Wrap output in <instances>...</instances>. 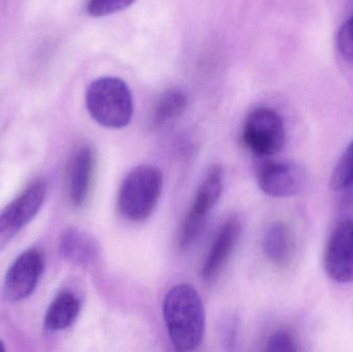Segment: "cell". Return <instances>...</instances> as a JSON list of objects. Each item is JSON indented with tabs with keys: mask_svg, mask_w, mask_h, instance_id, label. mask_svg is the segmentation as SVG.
I'll return each mask as SVG.
<instances>
[{
	"mask_svg": "<svg viewBox=\"0 0 353 352\" xmlns=\"http://www.w3.org/2000/svg\"><path fill=\"white\" fill-rule=\"evenodd\" d=\"M224 181L225 172L221 165H214L208 169L179 231V247L186 249L199 239L221 196Z\"/></svg>",
	"mask_w": 353,
	"mask_h": 352,
	"instance_id": "4",
	"label": "cell"
},
{
	"mask_svg": "<svg viewBox=\"0 0 353 352\" xmlns=\"http://www.w3.org/2000/svg\"><path fill=\"white\" fill-rule=\"evenodd\" d=\"M305 180L304 169L294 161H263L256 169L259 188L272 198L296 196L304 188Z\"/></svg>",
	"mask_w": 353,
	"mask_h": 352,
	"instance_id": "7",
	"label": "cell"
},
{
	"mask_svg": "<svg viewBox=\"0 0 353 352\" xmlns=\"http://www.w3.org/2000/svg\"><path fill=\"white\" fill-rule=\"evenodd\" d=\"M6 351V347H4L3 342L0 340V352Z\"/></svg>",
	"mask_w": 353,
	"mask_h": 352,
	"instance_id": "21",
	"label": "cell"
},
{
	"mask_svg": "<svg viewBox=\"0 0 353 352\" xmlns=\"http://www.w3.org/2000/svg\"><path fill=\"white\" fill-rule=\"evenodd\" d=\"M89 115L101 126L123 128L134 116V99L128 84L116 76H103L91 83L86 92Z\"/></svg>",
	"mask_w": 353,
	"mask_h": 352,
	"instance_id": "2",
	"label": "cell"
},
{
	"mask_svg": "<svg viewBox=\"0 0 353 352\" xmlns=\"http://www.w3.org/2000/svg\"><path fill=\"white\" fill-rule=\"evenodd\" d=\"M325 269L336 282H353L352 220L342 221L332 233L325 248Z\"/></svg>",
	"mask_w": 353,
	"mask_h": 352,
	"instance_id": "9",
	"label": "cell"
},
{
	"mask_svg": "<svg viewBox=\"0 0 353 352\" xmlns=\"http://www.w3.org/2000/svg\"><path fill=\"white\" fill-rule=\"evenodd\" d=\"M187 96L180 89H169L161 94L155 105L152 124L157 130H165L174 125L185 113Z\"/></svg>",
	"mask_w": 353,
	"mask_h": 352,
	"instance_id": "15",
	"label": "cell"
},
{
	"mask_svg": "<svg viewBox=\"0 0 353 352\" xmlns=\"http://www.w3.org/2000/svg\"><path fill=\"white\" fill-rule=\"evenodd\" d=\"M241 231L242 227L236 217L228 219L222 225L201 267V276L203 281L213 282L217 279L240 240Z\"/></svg>",
	"mask_w": 353,
	"mask_h": 352,
	"instance_id": "10",
	"label": "cell"
},
{
	"mask_svg": "<svg viewBox=\"0 0 353 352\" xmlns=\"http://www.w3.org/2000/svg\"><path fill=\"white\" fill-rule=\"evenodd\" d=\"M163 175L161 169L141 165L126 176L118 192L120 213L132 222L147 220L157 209L163 191Z\"/></svg>",
	"mask_w": 353,
	"mask_h": 352,
	"instance_id": "3",
	"label": "cell"
},
{
	"mask_svg": "<svg viewBox=\"0 0 353 352\" xmlns=\"http://www.w3.org/2000/svg\"><path fill=\"white\" fill-rule=\"evenodd\" d=\"M43 271V258L37 249L23 252L12 262L4 279L3 293L6 300L19 302L34 291Z\"/></svg>",
	"mask_w": 353,
	"mask_h": 352,
	"instance_id": "8",
	"label": "cell"
},
{
	"mask_svg": "<svg viewBox=\"0 0 353 352\" xmlns=\"http://www.w3.org/2000/svg\"><path fill=\"white\" fill-rule=\"evenodd\" d=\"M337 45L342 57L353 63V16L345 21L339 29Z\"/></svg>",
	"mask_w": 353,
	"mask_h": 352,
	"instance_id": "18",
	"label": "cell"
},
{
	"mask_svg": "<svg viewBox=\"0 0 353 352\" xmlns=\"http://www.w3.org/2000/svg\"><path fill=\"white\" fill-rule=\"evenodd\" d=\"M270 352H296L299 351L296 339L288 331H277L270 336L267 343Z\"/></svg>",
	"mask_w": 353,
	"mask_h": 352,
	"instance_id": "19",
	"label": "cell"
},
{
	"mask_svg": "<svg viewBox=\"0 0 353 352\" xmlns=\"http://www.w3.org/2000/svg\"><path fill=\"white\" fill-rule=\"evenodd\" d=\"M46 194V184L34 182L0 212V251L34 218L45 202Z\"/></svg>",
	"mask_w": 353,
	"mask_h": 352,
	"instance_id": "6",
	"label": "cell"
},
{
	"mask_svg": "<svg viewBox=\"0 0 353 352\" xmlns=\"http://www.w3.org/2000/svg\"><path fill=\"white\" fill-rule=\"evenodd\" d=\"M134 1L136 0H89L87 12L95 18L109 16L125 10Z\"/></svg>",
	"mask_w": 353,
	"mask_h": 352,
	"instance_id": "17",
	"label": "cell"
},
{
	"mask_svg": "<svg viewBox=\"0 0 353 352\" xmlns=\"http://www.w3.org/2000/svg\"><path fill=\"white\" fill-rule=\"evenodd\" d=\"M245 146L257 157L273 156L285 145V126L281 116L270 109L259 107L249 114L242 134Z\"/></svg>",
	"mask_w": 353,
	"mask_h": 352,
	"instance_id": "5",
	"label": "cell"
},
{
	"mask_svg": "<svg viewBox=\"0 0 353 352\" xmlns=\"http://www.w3.org/2000/svg\"><path fill=\"white\" fill-rule=\"evenodd\" d=\"M163 312L176 351H195L203 342L205 330V308L196 289L189 283L172 287L165 295Z\"/></svg>",
	"mask_w": 353,
	"mask_h": 352,
	"instance_id": "1",
	"label": "cell"
},
{
	"mask_svg": "<svg viewBox=\"0 0 353 352\" xmlns=\"http://www.w3.org/2000/svg\"><path fill=\"white\" fill-rule=\"evenodd\" d=\"M94 163V154L89 146L81 147L72 156L68 172V194L74 207H82L88 198Z\"/></svg>",
	"mask_w": 353,
	"mask_h": 352,
	"instance_id": "11",
	"label": "cell"
},
{
	"mask_svg": "<svg viewBox=\"0 0 353 352\" xmlns=\"http://www.w3.org/2000/svg\"><path fill=\"white\" fill-rule=\"evenodd\" d=\"M330 187L338 192L353 190V140L346 147L334 169Z\"/></svg>",
	"mask_w": 353,
	"mask_h": 352,
	"instance_id": "16",
	"label": "cell"
},
{
	"mask_svg": "<svg viewBox=\"0 0 353 352\" xmlns=\"http://www.w3.org/2000/svg\"><path fill=\"white\" fill-rule=\"evenodd\" d=\"M263 247L270 262L275 266H286L292 260L294 248L290 227L282 221L270 225L263 236Z\"/></svg>",
	"mask_w": 353,
	"mask_h": 352,
	"instance_id": "13",
	"label": "cell"
},
{
	"mask_svg": "<svg viewBox=\"0 0 353 352\" xmlns=\"http://www.w3.org/2000/svg\"><path fill=\"white\" fill-rule=\"evenodd\" d=\"M60 256L78 266L93 264L101 253L99 242L88 233L77 229L64 231L60 239Z\"/></svg>",
	"mask_w": 353,
	"mask_h": 352,
	"instance_id": "12",
	"label": "cell"
},
{
	"mask_svg": "<svg viewBox=\"0 0 353 352\" xmlns=\"http://www.w3.org/2000/svg\"><path fill=\"white\" fill-rule=\"evenodd\" d=\"M81 303L70 291L60 293L50 304L45 316V327L51 332H60L70 328L80 313Z\"/></svg>",
	"mask_w": 353,
	"mask_h": 352,
	"instance_id": "14",
	"label": "cell"
},
{
	"mask_svg": "<svg viewBox=\"0 0 353 352\" xmlns=\"http://www.w3.org/2000/svg\"><path fill=\"white\" fill-rule=\"evenodd\" d=\"M236 320L234 318L228 320L224 326V343L226 345H234V339H236Z\"/></svg>",
	"mask_w": 353,
	"mask_h": 352,
	"instance_id": "20",
	"label": "cell"
}]
</instances>
